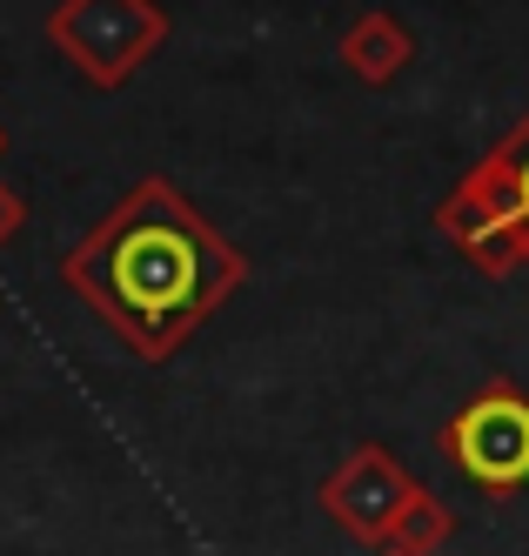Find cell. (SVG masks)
Returning <instances> with one entry per match:
<instances>
[{
    "label": "cell",
    "instance_id": "10",
    "mask_svg": "<svg viewBox=\"0 0 529 556\" xmlns=\"http://www.w3.org/2000/svg\"><path fill=\"white\" fill-rule=\"evenodd\" d=\"M376 556H395V549H376Z\"/></svg>",
    "mask_w": 529,
    "mask_h": 556
},
{
    "label": "cell",
    "instance_id": "2",
    "mask_svg": "<svg viewBox=\"0 0 529 556\" xmlns=\"http://www.w3.org/2000/svg\"><path fill=\"white\" fill-rule=\"evenodd\" d=\"M436 228L450 235V249L482 275H509V268L529 262V108L436 202Z\"/></svg>",
    "mask_w": 529,
    "mask_h": 556
},
{
    "label": "cell",
    "instance_id": "6",
    "mask_svg": "<svg viewBox=\"0 0 529 556\" xmlns=\"http://www.w3.org/2000/svg\"><path fill=\"white\" fill-rule=\"evenodd\" d=\"M336 61L349 67V81H362V88H395L402 74H410V61H416V34L402 27V14L369 8V14H355L336 34Z\"/></svg>",
    "mask_w": 529,
    "mask_h": 556
},
{
    "label": "cell",
    "instance_id": "3",
    "mask_svg": "<svg viewBox=\"0 0 529 556\" xmlns=\"http://www.w3.org/2000/svg\"><path fill=\"white\" fill-rule=\"evenodd\" d=\"M168 34H175V14L161 0H61L48 14V48L101 94L128 88L168 48Z\"/></svg>",
    "mask_w": 529,
    "mask_h": 556
},
{
    "label": "cell",
    "instance_id": "5",
    "mask_svg": "<svg viewBox=\"0 0 529 556\" xmlns=\"http://www.w3.org/2000/svg\"><path fill=\"white\" fill-rule=\"evenodd\" d=\"M410 496H416V476L402 469L395 450H382V443H355L329 476H322V490H315L322 516H329L342 536L369 543V549H382L389 523L402 516V503H410Z\"/></svg>",
    "mask_w": 529,
    "mask_h": 556
},
{
    "label": "cell",
    "instance_id": "8",
    "mask_svg": "<svg viewBox=\"0 0 529 556\" xmlns=\"http://www.w3.org/2000/svg\"><path fill=\"white\" fill-rule=\"evenodd\" d=\"M21 228H27V202H21V194H14L8 181H0V249H8Z\"/></svg>",
    "mask_w": 529,
    "mask_h": 556
},
{
    "label": "cell",
    "instance_id": "9",
    "mask_svg": "<svg viewBox=\"0 0 529 556\" xmlns=\"http://www.w3.org/2000/svg\"><path fill=\"white\" fill-rule=\"evenodd\" d=\"M0 154H8V128H0Z\"/></svg>",
    "mask_w": 529,
    "mask_h": 556
},
{
    "label": "cell",
    "instance_id": "7",
    "mask_svg": "<svg viewBox=\"0 0 529 556\" xmlns=\"http://www.w3.org/2000/svg\"><path fill=\"white\" fill-rule=\"evenodd\" d=\"M450 536H456V509L442 503L436 490H423V483H416V496L402 503V516L389 523L382 549H395V556H436Z\"/></svg>",
    "mask_w": 529,
    "mask_h": 556
},
{
    "label": "cell",
    "instance_id": "1",
    "mask_svg": "<svg viewBox=\"0 0 529 556\" xmlns=\"http://www.w3.org/2000/svg\"><path fill=\"white\" fill-rule=\"evenodd\" d=\"M61 282L135 363H175L241 295L249 255L168 175H141L61 255Z\"/></svg>",
    "mask_w": 529,
    "mask_h": 556
},
{
    "label": "cell",
    "instance_id": "4",
    "mask_svg": "<svg viewBox=\"0 0 529 556\" xmlns=\"http://www.w3.org/2000/svg\"><path fill=\"white\" fill-rule=\"evenodd\" d=\"M442 456L482 496L529 490V395L509 376H490L469 403L442 422Z\"/></svg>",
    "mask_w": 529,
    "mask_h": 556
}]
</instances>
